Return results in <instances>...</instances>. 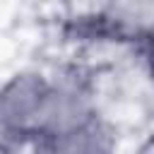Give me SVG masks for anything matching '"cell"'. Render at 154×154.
Instances as JSON below:
<instances>
[{
  "label": "cell",
  "instance_id": "cell-1",
  "mask_svg": "<svg viewBox=\"0 0 154 154\" xmlns=\"http://www.w3.org/2000/svg\"><path fill=\"white\" fill-rule=\"evenodd\" d=\"M48 72L22 67L0 82V137L17 144H31L41 130Z\"/></svg>",
  "mask_w": 154,
  "mask_h": 154
},
{
  "label": "cell",
  "instance_id": "cell-2",
  "mask_svg": "<svg viewBox=\"0 0 154 154\" xmlns=\"http://www.w3.org/2000/svg\"><path fill=\"white\" fill-rule=\"evenodd\" d=\"M99 113V94L87 72H82L79 67L48 72L38 137L79 128L94 120Z\"/></svg>",
  "mask_w": 154,
  "mask_h": 154
},
{
  "label": "cell",
  "instance_id": "cell-3",
  "mask_svg": "<svg viewBox=\"0 0 154 154\" xmlns=\"http://www.w3.org/2000/svg\"><path fill=\"white\" fill-rule=\"evenodd\" d=\"M29 147L31 154H116L118 130L103 113H99L79 128L36 137Z\"/></svg>",
  "mask_w": 154,
  "mask_h": 154
},
{
  "label": "cell",
  "instance_id": "cell-4",
  "mask_svg": "<svg viewBox=\"0 0 154 154\" xmlns=\"http://www.w3.org/2000/svg\"><path fill=\"white\" fill-rule=\"evenodd\" d=\"M142 65H144V75L154 89V36L142 46Z\"/></svg>",
  "mask_w": 154,
  "mask_h": 154
},
{
  "label": "cell",
  "instance_id": "cell-5",
  "mask_svg": "<svg viewBox=\"0 0 154 154\" xmlns=\"http://www.w3.org/2000/svg\"><path fill=\"white\" fill-rule=\"evenodd\" d=\"M0 154H17V147L12 142H7V140L0 137Z\"/></svg>",
  "mask_w": 154,
  "mask_h": 154
}]
</instances>
